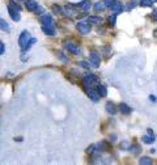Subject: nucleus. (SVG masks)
Masks as SVG:
<instances>
[{
    "instance_id": "nucleus-1",
    "label": "nucleus",
    "mask_w": 157,
    "mask_h": 165,
    "mask_svg": "<svg viewBox=\"0 0 157 165\" xmlns=\"http://www.w3.org/2000/svg\"><path fill=\"white\" fill-rule=\"evenodd\" d=\"M31 39V37H30V33L27 30H24L21 34H20V38H18V45H20V47L24 50L25 49V46L27 45V42H29Z\"/></svg>"
},
{
    "instance_id": "nucleus-2",
    "label": "nucleus",
    "mask_w": 157,
    "mask_h": 165,
    "mask_svg": "<svg viewBox=\"0 0 157 165\" xmlns=\"http://www.w3.org/2000/svg\"><path fill=\"white\" fill-rule=\"evenodd\" d=\"M76 29L78 30V33H81V34L90 33V25L88 22H84V21H78L77 25H76Z\"/></svg>"
},
{
    "instance_id": "nucleus-3",
    "label": "nucleus",
    "mask_w": 157,
    "mask_h": 165,
    "mask_svg": "<svg viewBox=\"0 0 157 165\" xmlns=\"http://www.w3.org/2000/svg\"><path fill=\"white\" fill-rule=\"evenodd\" d=\"M94 82H96V77H94L93 73H86L84 77H82V84H84L85 88H90Z\"/></svg>"
},
{
    "instance_id": "nucleus-4",
    "label": "nucleus",
    "mask_w": 157,
    "mask_h": 165,
    "mask_svg": "<svg viewBox=\"0 0 157 165\" xmlns=\"http://www.w3.org/2000/svg\"><path fill=\"white\" fill-rule=\"evenodd\" d=\"M64 49L68 50L69 53H72V54H75V55H80V53H81L80 49H77L76 45H75L73 42H71V41L64 42Z\"/></svg>"
},
{
    "instance_id": "nucleus-5",
    "label": "nucleus",
    "mask_w": 157,
    "mask_h": 165,
    "mask_svg": "<svg viewBox=\"0 0 157 165\" xmlns=\"http://www.w3.org/2000/svg\"><path fill=\"white\" fill-rule=\"evenodd\" d=\"M89 60H90V64L93 67H98L100 66V54L97 51H90L89 53Z\"/></svg>"
},
{
    "instance_id": "nucleus-6",
    "label": "nucleus",
    "mask_w": 157,
    "mask_h": 165,
    "mask_svg": "<svg viewBox=\"0 0 157 165\" xmlns=\"http://www.w3.org/2000/svg\"><path fill=\"white\" fill-rule=\"evenodd\" d=\"M86 94H88V97L92 100L93 102H97L98 100H100V94H98V92L97 90H94V89H92V88H89L88 90H86Z\"/></svg>"
},
{
    "instance_id": "nucleus-7",
    "label": "nucleus",
    "mask_w": 157,
    "mask_h": 165,
    "mask_svg": "<svg viewBox=\"0 0 157 165\" xmlns=\"http://www.w3.org/2000/svg\"><path fill=\"white\" fill-rule=\"evenodd\" d=\"M41 22L45 26H53V17L50 15H42L41 16Z\"/></svg>"
},
{
    "instance_id": "nucleus-8",
    "label": "nucleus",
    "mask_w": 157,
    "mask_h": 165,
    "mask_svg": "<svg viewBox=\"0 0 157 165\" xmlns=\"http://www.w3.org/2000/svg\"><path fill=\"white\" fill-rule=\"evenodd\" d=\"M25 7H26V9H27V11L34 12V11H35V8L38 7V3L35 2V0H25Z\"/></svg>"
},
{
    "instance_id": "nucleus-9",
    "label": "nucleus",
    "mask_w": 157,
    "mask_h": 165,
    "mask_svg": "<svg viewBox=\"0 0 157 165\" xmlns=\"http://www.w3.org/2000/svg\"><path fill=\"white\" fill-rule=\"evenodd\" d=\"M8 12H9V16H11V18L13 20V21H18V20L21 18V16H20V11H16V9H13V8L8 7Z\"/></svg>"
},
{
    "instance_id": "nucleus-10",
    "label": "nucleus",
    "mask_w": 157,
    "mask_h": 165,
    "mask_svg": "<svg viewBox=\"0 0 157 165\" xmlns=\"http://www.w3.org/2000/svg\"><path fill=\"white\" fill-rule=\"evenodd\" d=\"M111 11H113V13H115V15H119L122 11H123V4H122L120 2H117L114 5L111 7Z\"/></svg>"
},
{
    "instance_id": "nucleus-11",
    "label": "nucleus",
    "mask_w": 157,
    "mask_h": 165,
    "mask_svg": "<svg viewBox=\"0 0 157 165\" xmlns=\"http://www.w3.org/2000/svg\"><path fill=\"white\" fill-rule=\"evenodd\" d=\"M119 112L122 114H124V115H128V114H131V108H130L127 104H120L119 105Z\"/></svg>"
},
{
    "instance_id": "nucleus-12",
    "label": "nucleus",
    "mask_w": 157,
    "mask_h": 165,
    "mask_svg": "<svg viewBox=\"0 0 157 165\" xmlns=\"http://www.w3.org/2000/svg\"><path fill=\"white\" fill-rule=\"evenodd\" d=\"M97 92H98V94H100L101 97L107 96V89H106V86L104 84H98L97 85Z\"/></svg>"
},
{
    "instance_id": "nucleus-13",
    "label": "nucleus",
    "mask_w": 157,
    "mask_h": 165,
    "mask_svg": "<svg viewBox=\"0 0 157 165\" xmlns=\"http://www.w3.org/2000/svg\"><path fill=\"white\" fill-rule=\"evenodd\" d=\"M105 109H106V112L110 113L111 115H114V114L117 113V108H115V105H114L113 102H107L106 106H105Z\"/></svg>"
},
{
    "instance_id": "nucleus-14",
    "label": "nucleus",
    "mask_w": 157,
    "mask_h": 165,
    "mask_svg": "<svg viewBox=\"0 0 157 165\" xmlns=\"http://www.w3.org/2000/svg\"><path fill=\"white\" fill-rule=\"evenodd\" d=\"M77 7L80 8V9H82V11H89L90 2H89V0H82V2H80L77 4Z\"/></svg>"
},
{
    "instance_id": "nucleus-15",
    "label": "nucleus",
    "mask_w": 157,
    "mask_h": 165,
    "mask_svg": "<svg viewBox=\"0 0 157 165\" xmlns=\"http://www.w3.org/2000/svg\"><path fill=\"white\" fill-rule=\"evenodd\" d=\"M0 29L4 30L5 33H9L11 31V26L8 25V22L5 21V20H3L2 17H0Z\"/></svg>"
},
{
    "instance_id": "nucleus-16",
    "label": "nucleus",
    "mask_w": 157,
    "mask_h": 165,
    "mask_svg": "<svg viewBox=\"0 0 157 165\" xmlns=\"http://www.w3.org/2000/svg\"><path fill=\"white\" fill-rule=\"evenodd\" d=\"M141 140H143V143L145 144H152V143H155V136H151V135H143L141 136Z\"/></svg>"
},
{
    "instance_id": "nucleus-17",
    "label": "nucleus",
    "mask_w": 157,
    "mask_h": 165,
    "mask_svg": "<svg viewBox=\"0 0 157 165\" xmlns=\"http://www.w3.org/2000/svg\"><path fill=\"white\" fill-rule=\"evenodd\" d=\"M86 21L92 22V24H101L102 22V17H100V16H89Z\"/></svg>"
},
{
    "instance_id": "nucleus-18",
    "label": "nucleus",
    "mask_w": 157,
    "mask_h": 165,
    "mask_svg": "<svg viewBox=\"0 0 157 165\" xmlns=\"http://www.w3.org/2000/svg\"><path fill=\"white\" fill-rule=\"evenodd\" d=\"M94 11L96 12H98V11H104L105 8H106V4H105V2H97L96 4H94Z\"/></svg>"
},
{
    "instance_id": "nucleus-19",
    "label": "nucleus",
    "mask_w": 157,
    "mask_h": 165,
    "mask_svg": "<svg viewBox=\"0 0 157 165\" xmlns=\"http://www.w3.org/2000/svg\"><path fill=\"white\" fill-rule=\"evenodd\" d=\"M42 31L45 34H47V35H54L55 34V31H54V29L51 26H45V25H42Z\"/></svg>"
},
{
    "instance_id": "nucleus-20",
    "label": "nucleus",
    "mask_w": 157,
    "mask_h": 165,
    "mask_svg": "<svg viewBox=\"0 0 157 165\" xmlns=\"http://www.w3.org/2000/svg\"><path fill=\"white\" fill-rule=\"evenodd\" d=\"M139 164H141V165H151L152 160L149 159V157H147V156H143V157H140V159H139Z\"/></svg>"
},
{
    "instance_id": "nucleus-21",
    "label": "nucleus",
    "mask_w": 157,
    "mask_h": 165,
    "mask_svg": "<svg viewBox=\"0 0 157 165\" xmlns=\"http://www.w3.org/2000/svg\"><path fill=\"white\" fill-rule=\"evenodd\" d=\"M107 21H109V25H110V26H114V25H115V22H117V15L113 13L111 16H109Z\"/></svg>"
},
{
    "instance_id": "nucleus-22",
    "label": "nucleus",
    "mask_w": 157,
    "mask_h": 165,
    "mask_svg": "<svg viewBox=\"0 0 157 165\" xmlns=\"http://www.w3.org/2000/svg\"><path fill=\"white\" fill-rule=\"evenodd\" d=\"M136 2L135 0H131V2H128L127 3V5H126V11H131V9H133V8L136 7Z\"/></svg>"
},
{
    "instance_id": "nucleus-23",
    "label": "nucleus",
    "mask_w": 157,
    "mask_h": 165,
    "mask_svg": "<svg viewBox=\"0 0 157 165\" xmlns=\"http://www.w3.org/2000/svg\"><path fill=\"white\" fill-rule=\"evenodd\" d=\"M62 9H63V12H64L66 16H72L73 15V11H72V8L71 7H63Z\"/></svg>"
},
{
    "instance_id": "nucleus-24",
    "label": "nucleus",
    "mask_w": 157,
    "mask_h": 165,
    "mask_svg": "<svg viewBox=\"0 0 157 165\" xmlns=\"http://www.w3.org/2000/svg\"><path fill=\"white\" fill-rule=\"evenodd\" d=\"M97 147H98V145H97V144H90V145H89V147H88V148H86V152H88V153H94V152H96V151H97V149H98Z\"/></svg>"
},
{
    "instance_id": "nucleus-25",
    "label": "nucleus",
    "mask_w": 157,
    "mask_h": 165,
    "mask_svg": "<svg viewBox=\"0 0 157 165\" xmlns=\"http://www.w3.org/2000/svg\"><path fill=\"white\" fill-rule=\"evenodd\" d=\"M130 149H131V152L132 153H135V155H136V153H139L140 151H141V148L139 147V145H137V144H131V148H130Z\"/></svg>"
},
{
    "instance_id": "nucleus-26",
    "label": "nucleus",
    "mask_w": 157,
    "mask_h": 165,
    "mask_svg": "<svg viewBox=\"0 0 157 165\" xmlns=\"http://www.w3.org/2000/svg\"><path fill=\"white\" fill-rule=\"evenodd\" d=\"M97 145H98V149H100V151H106V149H107V143H106V141H101V143H98Z\"/></svg>"
},
{
    "instance_id": "nucleus-27",
    "label": "nucleus",
    "mask_w": 157,
    "mask_h": 165,
    "mask_svg": "<svg viewBox=\"0 0 157 165\" xmlns=\"http://www.w3.org/2000/svg\"><path fill=\"white\" fill-rule=\"evenodd\" d=\"M152 4H153L152 0H141V2H140L141 7H152Z\"/></svg>"
},
{
    "instance_id": "nucleus-28",
    "label": "nucleus",
    "mask_w": 157,
    "mask_h": 165,
    "mask_svg": "<svg viewBox=\"0 0 157 165\" xmlns=\"http://www.w3.org/2000/svg\"><path fill=\"white\" fill-rule=\"evenodd\" d=\"M35 42H37V39H35V38H31V39H30V41H29V42H27V45L25 46V49H24V51L29 50V49H30V47H31V46H33V45H34V43H35Z\"/></svg>"
},
{
    "instance_id": "nucleus-29",
    "label": "nucleus",
    "mask_w": 157,
    "mask_h": 165,
    "mask_svg": "<svg viewBox=\"0 0 157 165\" xmlns=\"http://www.w3.org/2000/svg\"><path fill=\"white\" fill-rule=\"evenodd\" d=\"M130 148H131V144H130L128 141H122L120 143V149L126 151V149H130Z\"/></svg>"
},
{
    "instance_id": "nucleus-30",
    "label": "nucleus",
    "mask_w": 157,
    "mask_h": 165,
    "mask_svg": "<svg viewBox=\"0 0 157 165\" xmlns=\"http://www.w3.org/2000/svg\"><path fill=\"white\" fill-rule=\"evenodd\" d=\"M8 7H9V8H13V9H16V11H20V7L13 2V0H9V3H8Z\"/></svg>"
},
{
    "instance_id": "nucleus-31",
    "label": "nucleus",
    "mask_w": 157,
    "mask_h": 165,
    "mask_svg": "<svg viewBox=\"0 0 157 165\" xmlns=\"http://www.w3.org/2000/svg\"><path fill=\"white\" fill-rule=\"evenodd\" d=\"M62 8L60 7H59V5H55V4H54V5H53V12H54V13L55 15H60L62 13Z\"/></svg>"
},
{
    "instance_id": "nucleus-32",
    "label": "nucleus",
    "mask_w": 157,
    "mask_h": 165,
    "mask_svg": "<svg viewBox=\"0 0 157 165\" xmlns=\"http://www.w3.org/2000/svg\"><path fill=\"white\" fill-rule=\"evenodd\" d=\"M117 3V0H105V4H106V7H109V8H111L114 4Z\"/></svg>"
},
{
    "instance_id": "nucleus-33",
    "label": "nucleus",
    "mask_w": 157,
    "mask_h": 165,
    "mask_svg": "<svg viewBox=\"0 0 157 165\" xmlns=\"http://www.w3.org/2000/svg\"><path fill=\"white\" fill-rule=\"evenodd\" d=\"M4 51H5V46H4V43L0 41V55H3Z\"/></svg>"
},
{
    "instance_id": "nucleus-34",
    "label": "nucleus",
    "mask_w": 157,
    "mask_h": 165,
    "mask_svg": "<svg viewBox=\"0 0 157 165\" xmlns=\"http://www.w3.org/2000/svg\"><path fill=\"white\" fill-rule=\"evenodd\" d=\"M78 64H80V66L82 67V68H85V70H88V68H89V63H86V62H80Z\"/></svg>"
},
{
    "instance_id": "nucleus-35",
    "label": "nucleus",
    "mask_w": 157,
    "mask_h": 165,
    "mask_svg": "<svg viewBox=\"0 0 157 165\" xmlns=\"http://www.w3.org/2000/svg\"><path fill=\"white\" fill-rule=\"evenodd\" d=\"M34 12H35V13H37V15H42V12H43V8L38 5L37 8H35V11H34Z\"/></svg>"
},
{
    "instance_id": "nucleus-36",
    "label": "nucleus",
    "mask_w": 157,
    "mask_h": 165,
    "mask_svg": "<svg viewBox=\"0 0 157 165\" xmlns=\"http://www.w3.org/2000/svg\"><path fill=\"white\" fill-rule=\"evenodd\" d=\"M109 140L111 141V143H114V141L117 140V135H115V134H111V135L109 136Z\"/></svg>"
},
{
    "instance_id": "nucleus-37",
    "label": "nucleus",
    "mask_w": 157,
    "mask_h": 165,
    "mask_svg": "<svg viewBox=\"0 0 157 165\" xmlns=\"http://www.w3.org/2000/svg\"><path fill=\"white\" fill-rule=\"evenodd\" d=\"M58 57H59V58H60V59H62V60H63V62H67V59H66L64 57H63V55H62V53H58Z\"/></svg>"
},
{
    "instance_id": "nucleus-38",
    "label": "nucleus",
    "mask_w": 157,
    "mask_h": 165,
    "mask_svg": "<svg viewBox=\"0 0 157 165\" xmlns=\"http://www.w3.org/2000/svg\"><path fill=\"white\" fill-rule=\"evenodd\" d=\"M149 100H151L152 102H156V101H157V98H156L155 96H153V94H151V96H149Z\"/></svg>"
},
{
    "instance_id": "nucleus-39",
    "label": "nucleus",
    "mask_w": 157,
    "mask_h": 165,
    "mask_svg": "<svg viewBox=\"0 0 157 165\" xmlns=\"http://www.w3.org/2000/svg\"><path fill=\"white\" fill-rule=\"evenodd\" d=\"M153 18L157 20V9H155V12H153Z\"/></svg>"
},
{
    "instance_id": "nucleus-40",
    "label": "nucleus",
    "mask_w": 157,
    "mask_h": 165,
    "mask_svg": "<svg viewBox=\"0 0 157 165\" xmlns=\"http://www.w3.org/2000/svg\"><path fill=\"white\" fill-rule=\"evenodd\" d=\"M148 134H149V135H151V136H155V134H153V131H152L151 128H148Z\"/></svg>"
},
{
    "instance_id": "nucleus-41",
    "label": "nucleus",
    "mask_w": 157,
    "mask_h": 165,
    "mask_svg": "<svg viewBox=\"0 0 157 165\" xmlns=\"http://www.w3.org/2000/svg\"><path fill=\"white\" fill-rule=\"evenodd\" d=\"M18 2H25V0H18Z\"/></svg>"
},
{
    "instance_id": "nucleus-42",
    "label": "nucleus",
    "mask_w": 157,
    "mask_h": 165,
    "mask_svg": "<svg viewBox=\"0 0 157 165\" xmlns=\"http://www.w3.org/2000/svg\"><path fill=\"white\" fill-rule=\"evenodd\" d=\"M155 3H157V0H155Z\"/></svg>"
},
{
    "instance_id": "nucleus-43",
    "label": "nucleus",
    "mask_w": 157,
    "mask_h": 165,
    "mask_svg": "<svg viewBox=\"0 0 157 165\" xmlns=\"http://www.w3.org/2000/svg\"><path fill=\"white\" fill-rule=\"evenodd\" d=\"M156 35H157V30H156Z\"/></svg>"
}]
</instances>
